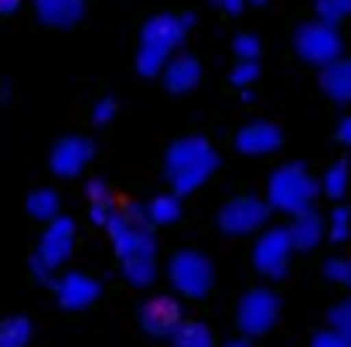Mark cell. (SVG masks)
Returning a JSON list of instances; mask_svg holds the SVG:
<instances>
[{
	"label": "cell",
	"mask_w": 351,
	"mask_h": 347,
	"mask_svg": "<svg viewBox=\"0 0 351 347\" xmlns=\"http://www.w3.org/2000/svg\"><path fill=\"white\" fill-rule=\"evenodd\" d=\"M195 14L188 10H164L143 21L140 27V44H136V72L140 79H160L164 65L174 58L188 31L195 27Z\"/></svg>",
	"instance_id": "obj_1"
},
{
	"label": "cell",
	"mask_w": 351,
	"mask_h": 347,
	"mask_svg": "<svg viewBox=\"0 0 351 347\" xmlns=\"http://www.w3.org/2000/svg\"><path fill=\"white\" fill-rule=\"evenodd\" d=\"M222 157L219 150L205 140V136H178L167 153H164V177H167V188L174 194H195L202 184H208V177L219 170Z\"/></svg>",
	"instance_id": "obj_2"
},
{
	"label": "cell",
	"mask_w": 351,
	"mask_h": 347,
	"mask_svg": "<svg viewBox=\"0 0 351 347\" xmlns=\"http://www.w3.org/2000/svg\"><path fill=\"white\" fill-rule=\"evenodd\" d=\"M317 198H321V181L304 164H283L266 181V201L280 215H290L293 218V215L314 208Z\"/></svg>",
	"instance_id": "obj_3"
},
{
	"label": "cell",
	"mask_w": 351,
	"mask_h": 347,
	"mask_svg": "<svg viewBox=\"0 0 351 347\" xmlns=\"http://www.w3.org/2000/svg\"><path fill=\"white\" fill-rule=\"evenodd\" d=\"M106 231H110V242H113V252H117L119 262L157 259V238H154L147 205H126L123 211H117L106 222Z\"/></svg>",
	"instance_id": "obj_4"
},
{
	"label": "cell",
	"mask_w": 351,
	"mask_h": 347,
	"mask_svg": "<svg viewBox=\"0 0 351 347\" xmlns=\"http://www.w3.org/2000/svg\"><path fill=\"white\" fill-rule=\"evenodd\" d=\"M72 252H75V222L69 215H58L45 225L41 238H38V248L31 252V262H27L31 276L38 283H55L58 269L72 259Z\"/></svg>",
	"instance_id": "obj_5"
},
{
	"label": "cell",
	"mask_w": 351,
	"mask_h": 347,
	"mask_svg": "<svg viewBox=\"0 0 351 347\" xmlns=\"http://www.w3.org/2000/svg\"><path fill=\"white\" fill-rule=\"evenodd\" d=\"M167 279L184 300H205L215 286V266L198 248H178L167 259Z\"/></svg>",
	"instance_id": "obj_6"
},
{
	"label": "cell",
	"mask_w": 351,
	"mask_h": 347,
	"mask_svg": "<svg viewBox=\"0 0 351 347\" xmlns=\"http://www.w3.org/2000/svg\"><path fill=\"white\" fill-rule=\"evenodd\" d=\"M280 320V296L269 290V286H252L239 296L235 303V327L242 337L256 341V337H266Z\"/></svg>",
	"instance_id": "obj_7"
},
{
	"label": "cell",
	"mask_w": 351,
	"mask_h": 347,
	"mask_svg": "<svg viewBox=\"0 0 351 347\" xmlns=\"http://www.w3.org/2000/svg\"><path fill=\"white\" fill-rule=\"evenodd\" d=\"M290 255H293V238L290 225H266L259 231V238L252 242V269L269 279L280 283L290 272Z\"/></svg>",
	"instance_id": "obj_8"
},
{
	"label": "cell",
	"mask_w": 351,
	"mask_h": 347,
	"mask_svg": "<svg viewBox=\"0 0 351 347\" xmlns=\"http://www.w3.org/2000/svg\"><path fill=\"white\" fill-rule=\"evenodd\" d=\"M293 51H297L300 62H307L314 68H324L335 58H341L345 41H341V34H338L335 24H328V21L317 17V21H304L293 31Z\"/></svg>",
	"instance_id": "obj_9"
},
{
	"label": "cell",
	"mask_w": 351,
	"mask_h": 347,
	"mask_svg": "<svg viewBox=\"0 0 351 347\" xmlns=\"http://www.w3.org/2000/svg\"><path fill=\"white\" fill-rule=\"evenodd\" d=\"M269 215H273V208H269L266 198H256V194H235V198H229V201L219 208L215 225L226 231V235L242 238V235H256V231L266 229V225H269Z\"/></svg>",
	"instance_id": "obj_10"
},
{
	"label": "cell",
	"mask_w": 351,
	"mask_h": 347,
	"mask_svg": "<svg viewBox=\"0 0 351 347\" xmlns=\"http://www.w3.org/2000/svg\"><path fill=\"white\" fill-rule=\"evenodd\" d=\"M136 320H140V331H143V334H150V337H157V341H171V334H174V331L181 327V320H184V310H181V303H178L171 293H154V296H147V300L140 303Z\"/></svg>",
	"instance_id": "obj_11"
},
{
	"label": "cell",
	"mask_w": 351,
	"mask_h": 347,
	"mask_svg": "<svg viewBox=\"0 0 351 347\" xmlns=\"http://www.w3.org/2000/svg\"><path fill=\"white\" fill-rule=\"evenodd\" d=\"M96 157V143L82 133H69L62 136L55 146H51V157H48V170L55 177H79Z\"/></svg>",
	"instance_id": "obj_12"
},
{
	"label": "cell",
	"mask_w": 351,
	"mask_h": 347,
	"mask_svg": "<svg viewBox=\"0 0 351 347\" xmlns=\"http://www.w3.org/2000/svg\"><path fill=\"white\" fill-rule=\"evenodd\" d=\"M51 290H55V303H58L62 310H72V313L89 310V307L103 296L99 279H96L93 272H79V269H72V272H65V276H55Z\"/></svg>",
	"instance_id": "obj_13"
},
{
	"label": "cell",
	"mask_w": 351,
	"mask_h": 347,
	"mask_svg": "<svg viewBox=\"0 0 351 347\" xmlns=\"http://www.w3.org/2000/svg\"><path fill=\"white\" fill-rule=\"evenodd\" d=\"M235 153L242 157H269L283 146V129L276 123H266V119H252L245 123L232 140Z\"/></svg>",
	"instance_id": "obj_14"
},
{
	"label": "cell",
	"mask_w": 351,
	"mask_h": 347,
	"mask_svg": "<svg viewBox=\"0 0 351 347\" xmlns=\"http://www.w3.org/2000/svg\"><path fill=\"white\" fill-rule=\"evenodd\" d=\"M34 17L51 31H72L86 21V0H34Z\"/></svg>",
	"instance_id": "obj_15"
},
{
	"label": "cell",
	"mask_w": 351,
	"mask_h": 347,
	"mask_svg": "<svg viewBox=\"0 0 351 347\" xmlns=\"http://www.w3.org/2000/svg\"><path fill=\"white\" fill-rule=\"evenodd\" d=\"M160 82H164V89H167L171 96H184V92H191V89L202 82V62H198L195 55H174V58L164 65Z\"/></svg>",
	"instance_id": "obj_16"
},
{
	"label": "cell",
	"mask_w": 351,
	"mask_h": 347,
	"mask_svg": "<svg viewBox=\"0 0 351 347\" xmlns=\"http://www.w3.org/2000/svg\"><path fill=\"white\" fill-rule=\"evenodd\" d=\"M290 238H293V252H314L324 238H328V218L317 208H307L300 215H293L290 222Z\"/></svg>",
	"instance_id": "obj_17"
},
{
	"label": "cell",
	"mask_w": 351,
	"mask_h": 347,
	"mask_svg": "<svg viewBox=\"0 0 351 347\" xmlns=\"http://www.w3.org/2000/svg\"><path fill=\"white\" fill-rule=\"evenodd\" d=\"M317 86H321V92L331 99V103H338V106H351V58H335L331 65H324L321 68V75H317Z\"/></svg>",
	"instance_id": "obj_18"
},
{
	"label": "cell",
	"mask_w": 351,
	"mask_h": 347,
	"mask_svg": "<svg viewBox=\"0 0 351 347\" xmlns=\"http://www.w3.org/2000/svg\"><path fill=\"white\" fill-rule=\"evenodd\" d=\"M86 201H89V222L106 229V222L117 215L113 188H110L103 177H96V181H89V184H86Z\"/></svg>",
	"instance_id": "obj_19"
},
{
	"label": "cell",
	"mask_w": 351,
	"mask_h": 347,
	"mask_svg": "<svg viewBox=\"0 0 351 347\" xmlns=\"http://www.w3.org/2000/svg\"><path fill=\"white\" fill-rule=\"evenodd\" d=\"M147 215H150V225H154V229L178 225V222H181V194L167 191V194L150 198V201H147Z\"/></svg>",
	"instance_id": "obj_20"
},
{
	"label": "cell",
	"mask_w": 351,
	"mask_h": 347,
	"mask_svg": "<svg viewBox=\"0 0 351 347\" xmlns=\"http://www.w3.org/2000/svg\"><path fill=\"white\" fill-rule=\"evenodd\" d=\"M171 347H219L215 334L205 320H181V327L171 334Z\"/></svg>",
	"instance_id": "obj_21"
},
{
	"label": "cell",
	"mask_w": 351,
	"mask_h": 347,
	"mask_svg": "<svg viewBox=\"0 0 351 347\" xmlns=\"http://www.w3.org/2000/svg\"><path fill=\"white\" fill-rule=\"evenodd\" d=\"M58 211H62V198H58L55 188H38V191L27 194V215L34 222H45L48 225L51 218H58Z\"/></svg>",
	"instance_id": "obj_22"
},
{
	"label": "cell",
	"mask_w": 351,
	"mask_h": 347,
	"mask_svg": "<svg viewBox=\"0 0 351 347\" xmlns=\"http://www.w3.org/2000/svg\"><path fill=\"white\" fill-rule=\"evenodd\" d=\"M348 188H351V164L348 160H335L324 170V177H321V194H328L331 201H345Z\"/></svg>",
	"instance_id": "obj_23"
},
{
	"label": "cell",
	"mask_w": 351,
	"mask_h": 347,
	"mask_svg": "<svg viewBox=\"0 0 351 347\" xmlns=\"http://www.w3.org/2000/svg\"><path fill=\"white\" fill-rule=\"evenodd\" d=\"M119 272L123 279L133 286V290H147L157 283V259H130V262H119Z\"/></svg>",
	"instance_id": "obj_24"
},
{
	"label": "cell",
	"mask_w": 351,
	"mask_h": 347,
	"mask_svg": "<svg viewBox=\"0 0 351 347\" xmlns=\"http://www.w3.org/2000/svg\"><path fill=\"white\" fill-rule=\"evenodd\" d=\"M31 334H34V327L21 313L0 320V347H27L31 344Z\"/></svg>",
	"instance_id": "obj_25"
},
{
	"label": "cell",
	"mask_w": 351,
	"mask_h": 347,
	"mask_svg": "<svg viewBox=\"0 0 351 347\" xmlns=\"http://www.w3.org/2000/svg\"><path fill=\"white\" fill-rule=\"evenodd\" d=\"M328 238H331L335 245H345L351 238V208L341 205V201H335V208H331V215H328Z\"/></svg>",
	"instance_id": "obj_26"
},
{
	"label": "cell",
	"mask_w": 351,
	"mask_h": 347,
	"mask_svg": "<svg viewBox=\"0 0 351 347\" xmlns=\"http://www.w3.org/2000/svg\"><path fill=\"white\" fill-rule=\"evenodd\" d=\"M263 68H259V58H235L232 72H229V86L232 89H252L259 82Z\"/></svg>",
	"instance_id": "obj_27"
},
{
	"label": "cell",
	"mask_w": 351,
	"mask_h": 347,
	"mask_svg": "<svg viewBox=\"0 0 351 347\" xmlns=\"http://www.w3.org/2000/svg\"><path fill=\"white\" fill-rule=\"evenodd\" d=\"M314 14L338 27V24L351 21V0H314Z\"/></svg>",
	"instance_id": "obj_28"
},
{
	"label": "cell",
	"mask_w": 351,
	"mask_h": 347,
	"mask_svg": "<svg viewBox=\"0 0 351 347\" xmlns=\"http://www.w3.org/2000/svg\"><path fill=\"white\" fill-rule=\"evenodd\" d=\"M321 276H324L328 283H335V286H345L351 276V259L348 255H331V259H324Z\"/></svg>",
	"instance_id": "obj_29"
},
{
	"label": "cell",
	"mask_w": 351,
	"mask_h": 347,
	"mask_svg": "<svg viewBox=\"0 0 351 347\" xmlns=\"http://www.w3.org/2000/svg\"><path fill=\"white\" fill-rule=\"evenodd\" d=\"M232 55L235 58H259L263 55V41L252 31H239L232 38Z\"/></svg>",
	"instance_id": "obj_30"
},
{
	"label": "cell",
	"mask_w": 351,
	"mask_h": 347,
	"mask_svg": "<svg viewBox=\"0 0 351 347\" xmlns=\"http://www.w3.org/2000/svg\"><path fill=\"white\" fill-rule=\"evenodd\" d=\"M328 327H335L338 334H345L351 341V296L348 300H338V303L328 310Z\"/></svg>",
	"instance_id": "obj_31"
},
{
	"label": "cell",
	"mask_w": 351,
	"mask_h": 347,
	"mask_svg": "<svg viewBox=\"0 0 351 347\" xmlns=\"http://www.w3.org/2000/svg\"><path fill=\"white\" fill-rule=\"evenodd\" d=\"M117 110H119L117 99H113V96H103V99L93 106V123H96V126H110V123L117 119Z\"/></svg>",
	"instance_id": "obj_32"
},
{
	"label": "cell",
	"mask_w": 351,
	"mask_h": 347,
	"mask_svg": "<svg viewBox=\"0 0 351 347\" xmlns=\"http://www.w3.org/2000/svg\"><path fill=\"white\" fill-rule=\"evenodd\" d=\"M307 347H351V341L345 334H338L335 327H324V331H317V334L311 337Z\"/></svg>",
	"instance_id": "obj_33"
},
{
	"label": "cell",
	"mask_w": 351,
	"mask_h": 347,
	"mask_svg": "<svg viewBox=\"0 0 351 347\" xmlns=\"http://www.w3.org/2000/svg\"><path fill=\"white\" fill-rule=\"evenodd\" d=\"M245 3H249V0H212V7L222 10V14H229V17H239V14L245 10Z\"/></svg>",
	"instance_id": "obj_34"
},
{
	"label": "cell",
	"mask_w": 351,
	"mask_h": 347,
	"mask_svg": "<svg viewBox=\"0 0 351 347\" xmlns=\"http://www.w3.org/2000/svg\"><path fill=\"white\" fill-rule=\"evenodd\" d=\"M335 136H338V143H345V146H351V113L338 123V129H335Z\"/></svg>",
	"instance_id": "obj_35"
},
{
	"label": "cell",
	"mask_w": 351,
	"mask_h": 347,
	"mask_svg": "<svg viewBox=\"0 0 351 347\" xmlns=\"http://www.w3.org/2000/svg\"><path fill=\"white\" fill-rule=\"evenodd\" d=\"M21 3H24V0H0V17L17 14V10H21Z\"/></svg>",
	"instance_id": "obj_36"
},
{
	"label": "cell",
	"mask_w": 351,
	"mask_h": 347,
	"mask_svg": "<svg viewBox=\"0 0 351 347\" xmlns=\"http://www.w3.org/2000/svg\"><path fill=\"white\" fill-rule=\"evenodd\" d=\"M222 347H252V341L249 337H235V341H226Z\"/></svg>",
	"instance_id": "obj_37"
},
{
	"label": "cell",
	"mask_w": 351,
	"mask_h": 347,
	"mask_svg": "<svg viewBox=\"0 0 351 347\" xmlns=\"http://www.w3.org/2000/svg\"><path fill=\"white\" fill-rule=\"evenodd\" d=\"M269 0H249V7H266Z\"/></svg>",
	"instance_id": "obj_38"
},
{
	"label": "cell",
	"mask_w": 351,
	"mask_h": 347,
	"mask_svg": "<svg viewBox=\"0 0 351 347\" xmlns=\"http://www.w3.org/2000/svg\"><path fill=\"white\" fill-rule=\"evenodd\" d=\"M345 290H348V293H351V276H348V283H345Z\"/></svg>",
	"instance_id": "obj_39"
}]
</instances>
